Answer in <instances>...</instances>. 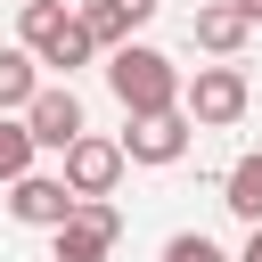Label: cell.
<instances>
[{"label":"cell","instance_id":"6da1fadb","mask_svg":"<svg viewBox=\"0 0 262 262\" xmlns=\"http://www.w3.org/2000/svg\"><path fill=\"white\" fill-rule=\"evenodd\" d=\"M106 90H115V106L131 123L139 115H172L180 106V66L164 49H147V41H123V49H106Z\"/></svg>","mask_w":262,"mask_h":262},{"label":"cell","instance_id":"7a4b0ae2","mask_svg":"<svg viewBox=\"0 0 262 262\" xmlns=\"http://www.w3.org/2000/svg\"><path fill=\"white\" fill-rule=\"evenodd\" d=\"M16 49H25L33 66H57V74H74V66L98 57L90 33H82V16H74L66 0H25V16H16Z\"/></svg>","mask_w":262,"mask_h":262},{"label":"cell","instance_id":"3957f363","mask_svg":"<svg viewBox=\"0 0 262 262\" xmlns=\"http://www.w3.org/2000/svg\"><path fill=\"white\" fill-rule=\"evenodd\" d=\"M246 74L237 66H196V82H180V115L196 123V131H229L237 115H246Z\"/></svg>","mask_w":262,"mask_h":262},{"label":"cell","instance_id":"277c9868","mask_svg":"<svg viewBox=\"0 0 262 262\" xmlns=\"http://www.w3.org/2000/svg\"><path fill=\"white\" fill-rule=\"evenodd\" d=\"M188 139H196V123L172 106V115H139V123H123V164H147V172H164V164H180L188 156Z\"/></svg>","mask_w":262,"mask_h":262},{"label":"cell","instance_id":"5b68a950","mask_svg":"<svg viewBox=\"0 0 262 262\" xmlns=\"http://www.w3.org/2000/svg\"><path fill=\"white\" fill-rule=\"evenodd\" d=\"M57 180L74 188V205L115 196V180H123V147H115V139H98V131H82V139L66 147V172H57Z\"/></svg>","mask_w":262,"mask_h":262},{"label":"cell","instance_id":"8992f818","mask_svg":"<svg viewBox=\"0 0 262 262\" xmlns=\"http://www.w3.org/2000/svg\"><path fill=\"white\" fill-rule=\"evenodd\" d=\"M49 237H57V262H106L115 237H123V213H115L106 196H90V205H74V221L49 229Z\"/></svg>","mask_w":262,"mask_h":262},{"label":"cell","instance_id":"52a82bcc","mask_svg":"<svg viewBox=\"0 0 262 262\" xmlns=\"http://www.w3.org/2000/svg\"><path fill=\"white\" fill-rule=\"evenodd\" d=\"M16 123L33 131V147H57V156H66V147L82 139V98H74L66 82H41V90H33V106H25Z\"/></svg>","mask_w":262,"mask_h":262},{"label":"cell","instance_id":"ba28073f","mask_svg":"<svg viewBox=\"0 0 262 262\" xmlns=\"http://www.w3.org/2000/svg\"><path fill=\"white\" fill-rule=\"evenodd\" d=\"M8 213H16L25 229H66V221H74V188H66L57 172H25V180L8 188Z\"/></svg>","mask_w":262,"mask_h":262},{"label":"cell","instance_id":"9c48e42d","mask_svg":"<svg viewBox=\"0 0 262 262\" xmlns=\"http://www.w3.org/2000/svg\"><path fill=\"white\" fill-rule=\"evenodd\" d=\"M246 33H254V25H246V16L229 8V0H205V8L188 16V41H196L205 57H221V66H229V57L246 49Z\"/></svg>","mask_w":262,"mask_h":262},{"label":"cell","instance_id":"30bf717a","mask_svg":"<svg viewBox=\"0 0 262 262\" xmlns=\"http://www.w3.org/2000/svg\"><path fill=\"white\" fill-rule=\"evenodd\" d=\"M221 205H229L246 229H262V147H254V156H237V164L221 172Z\"/></svg>","mask_w":262,"mask_h":262},{"label":"cell","instance_id":"8fae6325","mask_svg":"<svg viewBox=\"0 0 262 262\" xmlns=\"http://www.w3.org/2000/svg\"><path fill=\"white\" fill-rule=\"evenodd\" d=\"M33 90H41V66H33L25 49H0V115H25Z\"/></svg>","mask_w":262,"mask_h":262},{"label":"cell","instance_id":"7c38bea8","mask_svg":"<svg viewBox=\"0 0 262 262\" xmlns=\"http://www.w3.org/2000/svg\"><path fill=\"white\" fill-rule=\"evenodd\" d=\"M33 156H41V147H33V131H25L16 115H0V188H16V180L33 172Z\"/></svg>","mask_w":262,"mask_h":262},{"label":"cell","instance_id":"4fadbf2b","mask_svg":"<svg viewBox=\"0 0 262 262\" xmlns=\"http://www.w3.org/2000/svg\"><path fill=\"white\" fill-rule=\"evenodd\" d=\"M164 262H229L205 229H180V237H164Z\"/></svg>","mask_w":262,"mask_h":262},{"label":"cell","instance_id":"5bb4252c","mask_svg":"<svg viewBox=\"0 0 262 262\" xmlns=\"http://www.w3.org/2000/svg\"><path fill=\"white\" fill-rule=\"evenodd\" d=\"M106 8H115V16H123V25H147V16H156V8H164V0H106Z\"/></svg>","mask_w":262,"mask_h":262},{"label":"cell","instance_id":"9a60e30c","mask_svg":"<svg viewBox=\"0 0 262 262\" xmlns=\"http://www.w3.org/2000/svg\"><path fill=\"white\" fill-rule=\"evenodd\" d=\"M229 262H262V229H246V254H229Z\"/></svg>","mask_w":262,"mask_h":262},{"label":"cell","instance_id":"2e32d148","mask_svg":"<svg viewBox=\"0 0 262 262\" xmlns=\"http://www.w3.org/2000/svg\"><path fill=\"white\" fill-rule=\"evenodd\" d=\"M229 8H237V16H246V25H262V0H229Z\"/></svg>","mask_w":262,"mask_h":262}]
</instances>
